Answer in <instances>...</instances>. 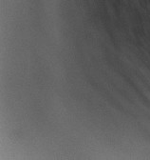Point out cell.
Wrapping results in <instances>:
<instances>
[]
</instances>
